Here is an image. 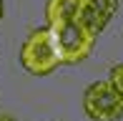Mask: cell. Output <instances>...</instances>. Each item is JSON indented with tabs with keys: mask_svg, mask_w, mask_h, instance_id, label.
Wrapping results in <instances>:
<instances>
[{
	"mask_svg": "<svg viewBox=\"0 0 123 121\" xmlns=\"http://www.w3.org/2000/svg\"><path fill=\"white\" fill-rule=\"evenodd\" d=\"M20 63L33 76H48L63 63V53L50 28H38L25 38L20 48Z\"/></svg>",
	"mask_w": 123,
	"mask_h": 121,
	"instance_id": "6da1fadb",
	"label": "cell"
},
{
	"mask_svg": "<svg viewBox=\"0 0 123 121\" xmlns=\"http://www.w3.org/2000/svg\"><path fill=\"white\" fill-rule=\"evenodd\" d=\"M118 8H121V0H83L78 18L91 33L98 35L111 23V18L118 13Z\"/></svg>",
	"mask_w": 123,
	"mask_h": 121,
	"instance_id": "277c9868",
	"label": "cell"
},
{
	"mask_svg": "<svg viewBox=\"0 0 123 121\" xmlns=\"http://www.w3.org/2000/svg\"><path fill=\"white\" fill-rule=\"evenodd\" d=\"M0 121H13V119H10L8 114H0Z\"/></svg>",
	"mask_w": 123,
	"mask_h": 121,
	"instance_id": "52a82bcc",
	"label": "cell"
},
{
	"mask_svg": "<svg viewBox=\"0 0 123 121\" xmlns=\"http://www.w3.org/2000/svg\"><path fill=\"white\" fill-rule=\"evenodd\" d=\"M0 18H3V0H0Z\"/></svg>",
	"mask_w": 123,
	"mask_h": 121,
	"instance_id": "ba28073f",
	"label": "cell"
},
{
	"mask_svg": "<svg viewBox=\"0 0 123 121\" xmlns=\"http://www.w3.org/2000/svg\"><path fill=\"white\" fill-rule=\"evenodd\" d=\"M83 111L91 121H118L123 116V93L111 81H96L83 91Z\"/></svg>",
	"mask_w": 123,
	"mask_h": 121,
	"instance_id": "3957f363",
	"label": "cell"
},
{
	"mask_svg": "<svg viewBox=\"0 0 123 121\" xmlns=\"http://www.w3.org/2000/svg\"><path fill=\"white\" fill-rule=\"evenodd\" d=\"M108 81L123 93V63H118V66H113V68H111V78H108Z\"/></svg>",
	"mask_w": 123,
	"mask_h": 121,
	"instance_id": "8992f818",
	"label": "cell"
},
{
	"mask_svg": "<svg viewBox=\"0 0 123 121\" xmlns=\"http://www.w3.org/2000/svg\"><path fill=\"white\" fill-rule=\"evenodd\" d=\"M83 0H48L45 3V20L48 25L65 23V20H78Z\"/></svg>",
	"mask_w": 123,
	"mask_h": 121,
	"instance_id": "5b68a950",
	"label": "cell"
},
{
	"mask_svg": "<svg viewBox=\"0 0 123 121\" xmlns=\"http://www.w3.org/2000/svg\"><path fill=\"white\" fill-rule=\"evenodd\" d=\"M53 30L55 40L60 46V53H63V63H80L91 56L93 46H96V33H91L86 25L78 20H65V23H53L48 25Z\"/></svg>",
	"mask_w": 123,
	"mask_h": 121,
	"instance_id": "7a4b0ae2",
	"label": "cell"
}]
</instances>
